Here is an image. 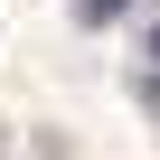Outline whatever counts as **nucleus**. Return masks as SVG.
Instances as JSON below:
<instances>
[{"mask_svg":"<svg viewBox=\"0 0 160 160\" xmlns=\"http://www.w3.org/2000/svg\"><path fill=\"white\" fill-rule=\"evenodd\" d=\"M141 57H151V66H160V28H151V38H141Z\"/></svg>","mask_w":160,"mask_h":160,"instance_id":"nucleus-2","label":"nucleus"},{"mask_svg":"<svg viewBox=\"0 0 160 160\" xmlns=\"http://www.w3.org/2000/svg\"><path fill=\"white\" fill-rule=\"evenodd\" d=\"M122 10H132V0H75V19H85V28H113Z\"/></svg>","mask_w":160,"mask_h":160,"instance_id":"nucleus-1","label":"nucleus"}]
</instances>
